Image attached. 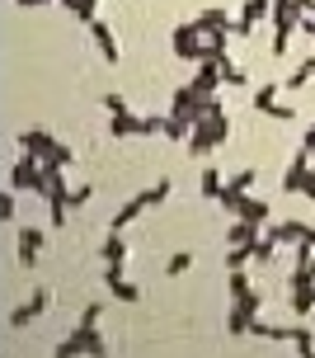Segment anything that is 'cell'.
<instances>
[{"label":"cell","mask_w":315,"mask_h":358,"mask_svg":"<svg viewBox=\"0 0 315 358\" xmlns=\"http://www.w3.org/2000/svg\"><path fill=\"white\" fill-rule=\"evenodd\" d=\"M230 142V118H226V108H217V113H207V118H198L189 132V151L193 156H207V151H217V146H226Z\"/></svg>","instance_id":"cell-1"},{"label":"cell","mask_w":315,"mask_h":358,"mask_svg":"<svg viewBox=\"0 0 315 358\" xmlns=\"http://www.w3.org/2000/svg\"><path fill=\"white\" fill-rule=\"evenodd\" d=\"M268 24H273V57H287V43L301 24V0H273Z\"/></svg>","instance_id":"cell-2"},{"label":"cell","mask_w":315,"mask_h":358,"mask_svg":"<svg viewBox=\"0 0 315 358\" xmlns=\"http://www.w3.org/2000/svg\"><path fill=\"white\" fill-rule=\"evenodd\" d=\"M19 151H29V156H38V161L71 165V146H61L52 132H43V127H29V132H19Z\"/></svg>","instance_id":"cell-3"},{"label":"cell","mask_w":315,"mask_h":358,"mask_svg":"<svg viewBox=\"0 0 315 358\" xmlns=\"http://www.w3.org/2000/svg\"><path fill=\"white\" fill-rule=\"evenodd\" d=\"M71 354H108V340L99 335V325H75L66 340L57 344V358H71Z\"/></svg>","instance_id":"cell-4"},{"label":"cell","mask_w":315,"mask_h":358,"mask_svg":"<svg viewBox=\"0 0 315 358\" xmlns=\"http://www.w3.org/2000/svg\"><path fill=\"white\" fill-rule=\"evenodd\" d=\"M170 48H175L179 62H203V48H207V38H203V29L198 24H175V34H170Z\"/></svg>","instance_id":"cell-5"},{"label":"cell","mask_w":315,"mask_h":358,"mask_svg":"<svg viewBox=\"0 0 315 358\" xmlns=\"http://www.w3.org/2000/svg\"><path fill=\"white\" fill-rule=\"evenodd\" d=\"M287 287H292V292H287L292 311H297V316H311V311H315V273L297 264V268H292V278H287Z\"/></svg>","instance_id":"cell-6"},{"label":"cell","mask_w":315,"mask_h":358,"mask_svg":"<svg viewBox=\"0 0 315 358\" xmlns=\"http://www.w3.org/2000/svg\"><path fill=\"white\" fill-rule=\"evenodd\" d=\"M38 198H47V203H66L71 194V184H66V165H57V161H43V175H38Z\"/></svg>","instance_id":"cell-7"},{"label":"cell","mask_w":315,"mask_h":358,"mask_svg":"<svg viewBox=\"0 0 315 358\" xmlns=\"http://www.w3.org/2000/svg\"><path fill=\"white\" fill-rule=\"evenodd\" d=\"M47 306H52V292H47V287H34V297L10 311V330H29V325H34L38 316L47 311Z\"/></svg>","instance_id":"cell-8"},{"label":"cell","mask_w":315,"mask_h":358,"mask_svg":"<svg viewBox=\"0 0 315 358\" xmlns=\"http://www.w3.org/2000/svg\"><path fill=\"white\" fill-rule=\"evenodd\" d=\"M38 175H43V161L38 156H29V151H19V161L10 165V189H38Z\"/></svg>","instance_id":"cell-9"},{"label":"cell","mask_w":315,"mask_h":358,"mask_svg":"<svg viewBox=\"0 0 315 358\" xmlns=\"http://www.w3.org/2000/svg\"><path fill=\"white\" fill-rule=\"evenodd\" d=\"M19 264L24 268H34L38 264V255L47 250V236H43V227H19Z\"/></svg>","instance_id":"cell-10"},{"label":"cell","mask_w":315,"mask_h":358,"mask_svg":"<svg viewBox=\"0 0 315 358\" xmlns=\"http://www.w3.org/2000/svg\"><path fill=\"white\" fill-rule=\"evenodd\" d=\"M193 24L203 29V38H230V34H235V19H230L226 10H217V5L203 10V15H193Z\"/></svg>","instance_id":"cell-11"},{"label":"cell","mask_w":315,"mask_h":358,"mask_svg":"<svg viewBox=\"0 0 315 358\" xmlns=\"http://www.w3.org/2000/svg\"><path fill=\"white\" fill-rule=\"evenodd\" d=\"M198 94H217V90L226 85L221 80V62H193V80H189Z\"/></svg>","instance_id":"cell-12"},{"label":"cell","mask_w":315,"mask_h":358,"mask_svg":"<svg viewBox=\"0 0 315 358\" xmlns=\"http://www.w3.org/2000/svg\"><path fill=\"white\" fill-rule=\"evenodd\" d=\"M306 175H311V151L297 146V156H292L287 175H282V189H287V194H301V189H306Z\"/></svg>","instance_id":"cell-13"},{"label":"cell","mask_w":315,"mask_h":358,"mask_svg":"<svg viewBox=\"0 0 315 358\" xmlns=\"http://www.w3.org/2000/svg\"><path fill=\"white\" fill-rule=\"evenodd\" d=\"M89 38H94V48H99V57H104L108 66H118V38H113V29H108L104 19H89Z\"/></svg>","instance_id":"cell-14"},{"label":"cell","mask_w":315,"mask_h":358,"mask_svg":"<svg viewBox=\"0 0 315 358\" xmlns=\"http://www.w3.org/2000/svg\"><path fill=\"white\" fill-rule=\"evenodd\" d=\"M263 231H268V227H259V222H245V217H230L226 245H254V241H259Z\"/></svg>","instance_id":"cell-15"},{"label":"cell","mask_w":315,"mask_h":358,"mask_svg":"<svg viewBox=\"0 0 315 358\" xmlns=\"http://www.w3.org/2000/svg\"><path fill=\"white\" fill-rule=\"evenodd\" d=\"M268 10H273L268 0H245V15L235 19V38L254 34V24H263V19H268Z\"/></svg>","instance_id":"cell-16"},{"label":"cell","mask_w":315,"mask_h":358,"mask_svg":"<svg viewBox=\"0 0 315 358\" xmlns=\"http://www.w3.org/2000/svg\"><path fill=\"white\" fill-rule=\"evenodd\" d=\"M108 137H141V118L132 113V108L108 113Z\"/></svg>","instance_id":"cell-17"},{"label":"cell","mask_w":315,"mask_h":358,"mask_svg":"<svg viewBox=\"0 0 315 358\" xmlns=\"http://www.w3.org/2000/svg\"><path fill=\"white\" fill-rule=\"evenodd\" d=\"M268 236H273L278 245H301V241L311 236V227H301V222H268Z\"/></svg>","instance_id":"cell-18"},{"label":"cell","mask_w":315,"mask_h":358,"mask_svg":"<svg viewBox=\"0 0 315 358\" xmlns=\"http://www.w3.org/2000/svg\"><path fill=\"white\" fill-rule=\"evenodd\" d=\"M99 255H104V264H108V268H123V264H127V255H132V250H127L123 231H108V241L99 245Z\"/></svg>","instance_id":"cell-19"},{"label":"cell","mask_w":315,"mask_h":358,"mask_svg":"<svg viewBox=\"0 0 315 358\" xmlns=\"http://www.w3.org/2000/svg\"><path fill=\"white\" fill-rule=\"evenodd\" d=\"M141 213H146V198H127V203H123V208H118V213H113V222H108V231H123V227H127V222H137V217Z\"/></svg>","instance_id":"cell-20"},{"label":"cell","mask_w":315,"mask_h":358,"mask_svg":"<svg viewBox=\"0 0 315 358\" xmlns=\"http://www.w3.org/2000/svg\"><path fill=\"white\" fill-rule=\"evenodd\" d=\"M235 217H245V222H259V227H268V217H273V208H268V203H263V198H240V213Z\"/></svg>","instance_id":"cell-21"},{"label":"cell","mask_w":315,"mask_h":358,"mask_svg":"<svg viewBox=\"0 0 315 358\" xmlns=\"http://www.w3.org/2000/svg\"><path fill=\"white\" fill-rule=\"evenodd\" d=\"M221 189H226V175H221V170H203V179H198V194L207 198V203H217V198H221Z\"/></svg>","instance_id":"cell-22"},{"label":"cell","mask_w":315,"mask_h":358,"mask_svg":"<svg viewBox=\"0 0 315 358\" xmlns=\"http://www.w3.org/2000/svg\"><path fill=\"white\" fill-rule=\"evenodd\" d=\"M282 90H287V85H273V80H268V85H259V90H254V99H249V104L259 108V113H268V108L278 104V94H282Z\"/></svg>","instance_id":"cell-23"},{"label":"cell","mask_w":315,"mask_h":358,"mask_svg":"<svg viewBox=\"0 0 315 358\" xmlns=\"http://www.w3.org/2000/svg\"><path fill=\"white\" fill-rule=\"evenodd\" d=\"M226 292H230V297H245V292H254V283H249L245 268H226Z\"/></svg>","instance_id":"cell-24"},{"label":"cell","mask_w":315,"mask_h":358,"mask_svg":"<svg viewBox=\"0 0 315 358\" xmlns=\"http://www.w3.org/2000/svg\"><path fill=\"white\" fill-rule=\"evenodd\" d=\"M306 80H315V57H306V62H301V66L287 76L282 85H287V90H306Z\"/></svg>","instance_id":"cell-25"},{"label":"cell","mask_w":315,"mask_h":358,"mask_svg":"<svg viewBox=\"0 0 315 358\" xmlns=\"http://www.w3.org/2000/svg\"><path fill=\"white\" fill-rule=\"evenodd\" d=\"M71 15L80 19V24H89V19H99V0H61Z\"/></svg>","instance_id":"cell-26"},{"label":"cell","mask_w":315,"mask_h":358,"mask_svg":"<svg viewBox=\"0 0 315 358\" xmlns=\"http://www.w3.org/2000/svg\"><path fill=\"white\" fill-rule=\"evenodd\" d=\"M189 268H193V250H179V255L165 259V273H170V278H184Z\"/></svg>","instance_id":"cell-27"},{"label":"cell","mask_w":315,"mask_h":358,"mask_svg":"<svg viewBox=\"0 0 315 358\" xmlns=\"http://www.w3.org/2000/svg\"><path fill=\"white\" fill-rule=\"evenodd\" d=\"M287 344H292V349H301V354H311V349H315L311 325H292V335H287Z\"/></svg>","instance_id":"cell-28"},{"label":"cell","mask_w":315,"mask_h":358,"mask_svg":"<svg viewBox=\"0 0 315 358\" xmlns=\"http://www.w3.org/2000/svg\"><path fill=\"white\" fill-rule=\"evenodd\" d=\"M254 179H259V170H240V175L226 179V189H230V194H249V189H254Z\"/></svg>","instance_id":"cell-29"},{"label":"cell","mask_w":315,"mask_h":358,"mask_svg":"<svg viewBox=\"0 0 315 358\" xmlns=\"http://www.w3.org/2000/svg\"><path fill=\"white\" fill-rule=\"evenodd\" d=\"M108 292L118 297V302H141V287L127 283V278H118V283H108Z\"/></svg>","instance_id":"cell-30"},{"label":"cell","mask_w":315,"mask_h":358,"mask_svg":"<svg viewBox=\"0 0 315 358\" xmlns=\"http://www.w3.org/2000/svg\"><path fill=\"white\" fill-rule=\"evenodd\" d=\"M141 198H146V208H156V203H165V198H170V179H156L151 189H141Z\"/></svg>","instance_id":"cell-31"},{"label":"cell","mask_w":315,"mask_h":358,"mask_svg":"<svg viewBox=\"0 0 315 358\" xmlns=\"http://www.w3.org/2000/svg\"><path fill=\"white\" fill-rule=\"evenodd\" d=\"M19 217V189H10V194H0V222H15Z\"/></svg>","instance_id":"cell-32"},{"label":"cell","mask_w":315,"mask_h":358,"mask_svg":"<svg viewBox=\"0 0 315 358\" xmlns=\"http://www.w3.org/2000/svg\"><path fill=\"white\" fill-rule=\"evenodd\" d=\"M254 255H249V245H226V268H245Z\"/></svg>","instance_id":"cell-33"},{"label":"cell","mask_w":315,"mask_h":358,"mask_svg":"<svg viewBox=\"0 0 315 358\" xmlns=\"http://www.w3.org/2000/svg\"><path fill=\"white\" fill-rule=\"evenodd\" d=\"M221 80H226L230 90H240V85H245V71H240V66H230L226 57H221Z\"/></svg>","instance_id":"cell-34"},{"label":"cell","mask_w":315,"mask_h":358,"mask_svg":"<svg viewBox=\"0 0 315 358\" xmlns=\"http://www.w3.org/2000/svg\"><path fill=\"white\" fill-rule=\"evenodd\" d=\"M89 194H94L89 184H75V189L66 194V208H85V203H89Z\"/></svg>","instance_id":"cell-35"},{"label":"cell","mask_w":315,"mask_h":358,"mask_svg":"<svg viewBox=\"0 0 315 358\" xmlns=\"http://www.w3.org/2000/svg\"><path fill=\"white\" fill-rule=\"evenodd\" d=\"M268 118H278V123H292V118H297V108H292V104H273V108H268Z\"/></svg>","instance_id":"cell-36"},{"label":"cell","mask_w":315,"mask_h":358,"mask_svg":"<svg viewBox=\"0 0 315 358\" xmlns=\"http://www.w3.org/2000/svg\"><path fill=\"white\" fill-rule=\"evenodd\" d=\"M99 316H104V306H99V302H89L85 311H80V325H99Z\"/></svg>","instance_id":"cell-37"},{"label":"cell","mask_w":315,"mask_h":358,"mask_svg":"<svg viewBox=\"0 0 315 358\" xmlns=\"http://www.w3.org/2000/svg\"><path fill=\"white\" fill-rule=\"evenodd\" d=\"M104 108H108V113H118V108H127V99H123V94H104Z\"/></svg>","instance_id":"cell-38"},{"label":"cell","mask_w":315,"mask_h":358,"mask_svg":"<svg viewBox=\"0 0 315 358\" xmlns=\"http://www.w3.org/2000/svg\"><path fill=\"white\" fill-rule=\"evenodd\" d=\"M297 29H301L306 38H315V15H301V24H297Z\"/></svg>","instance_id":"cell-39"},{"label":"cell","mask_w":315,"mask_h":358,"mask_svg":"<svg viewBox=\"0 0 315 358\" xmlns=\"http://www.w3.org/2000/svg\"><path fill=\"white\" fill-rule=\"evenodd\" d=\"M301 146H306V151H315V123L306 127V132H301Z\"/></svg>","instance_id":"cell-40"},{"label":"cell","mask_w":315,"mask_h":358,"mask_svg":"<svg viewBox=\"0 0 315 358\" xmlns=\"http://www.w3.org/2000/svg\"><path fill=\"white\" fill-rule=\"evenodd\" d=\"M19 10H38V5H52V0H15Z\"/></svg>","instance_id":"cell-41"},{"label":"cell","mask_w":315,"mask_h":358,"mask_svg":"<svg viewBox=\"0 0 315 358\" xmlns=\"http://www.w3.org/2000/svg\"><path fill=\"white\" fill-rule=\"evenodd\" d=\"M301 194H306V198H311V203H315V170H311V175H306V189H301Z\"/></svg>","instance_id":"cell-42"},{"label":"cell","mask_w":315,"mask_h":358,"mask_svg":"<svg viewBox=\"0 0 315 358\" xmlns=\"http://www.w3.org/2000/svg\"><path fill=\"white\" fill-rule=\"evenodd\" d=\"M268 5H273V0H268Z\"/></svg>","instance_id":"cell-43"}]
</instances>
